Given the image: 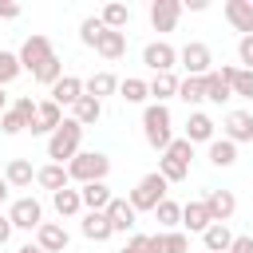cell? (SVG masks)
Listing matches in <instances>:
<instances>
[{"label": "cell", "mask_w": 253, "mask_h": 253, "mask_svg": "<svg viewBox=\"0 0 253 253\" xmlns=\"http://www.w3.org/2000/svg\"><path fill=\"white\" fill-rule=\"evenodd\" d=\"M119 253H146V233H130L126 245H123Z\"/></svg>", "instance_id": "cell-44"}, {"label": "cell", "mask_w": 253, "mask_h": 253, "mask_svg": "<svg viewBox=\"0 0 253 253\" xmlns=\"http://www.w3.org/2000/svg\"><path fill=\"white\" fill-rule=\"evenodd\" d=\"M103 32H107L103 20H99V16H87V20L79 24V43H83V47H95V40H99Z\"/></svg>", "instance_id": "cell-37"}, {"label": "cell", "mask_w": 253, "mask_h": 253, "mask_svg": "<svg viewBox=\"0 0 253 253\" xmlns=\"http://www.w3.org/2000/svg\"><path fill=\"white\" fill-rule=\"evenodd\" d=\"M178 99H182V103H190V107H198V103L206 99V75H202V79H198V75L178 79Z\"/></svg>", "instance_id": "cell-29"}, {"label": "cell", "mask_w": 253, "mask_h": 253, "mask_svg": "<svg viewBox=\"0 0 253 253\" xmlns=\"http://www.w3.org/2000/svg\"><path fill=\"white\" fill-rule=\"evenodd\" d=\"M99 20H103V28H111V32H123V28L130 24V8H126V4H107V8L99 12Z\"/></svg>", "instance_id": "cell-31"}, {"label": "cell", "mask_w": 253, "mask_h": 253, "mask_svg": "<svg viewBox=\"0 0 253 253\" xmlns=\"http://www.w3.org/2000/svg\"><path fill=\"white\" fill-rule=\"evenodd\" d=\"M83 237L87 241H107L111 237V221H107V213H83Z\"/></svg>", "instance_id": "cell-30"}, {"label": "cell", "mask_w": 253, "mask_h": 253, "mask_svg": "<svg viewBox=\"0 0 253 253\" xmlns=\"http://www.w3.org/2000/svg\"><path fill=\"white\" fill-rule=\"evenodd\" d=\"M206 99H210V103H229V99H233L229 83H225L217 71H210V75H206Z\"/></svg>", "instance_id": "cell-34"}, {"label": "cell", "mask_w": 253, "mask_h": 253, "mask_svg": "<svg viewBox=\"0 0 253 253\" xmlns=\"http://www.w3.org/2000/svg\"><path fill=\"white\" fill-rule=\"evenodd\" d=\"M158 174H162L166 182H182V178L190 174V166H182V162H174V158L162 154V158H158Z\"/></svg>", "instance_id": "cell-40"}, {"label": "cell", "mask_w": 253, "mask_h": 253, "mask_svg": "<svg viewBox=\"0 0 253 253\" xmlns=\"http://www.w3.org/2000/svg\"><path fill=\"white\" fill-rule=\"evenodd\" d=\"M12 237V221H8V213H0V245Z\"/></svg>", "instance_id": "cell-47"}, {"label": "cell", "mask_w": 253, "mask_h": 253, "mask_svg": "<svg viewBox=\"0 0 253 253\" xmlns=\"http://www.w3.org/2000/svg\"><path fill=\"white\" fill-rule=\"evenodd\" d=\"M202 206H206V213H210V221H229L233 217V210H237V198L229 194V190H206V198H202Z\"/></svg>", "instance_id": "cell-9"}, {"label": "cell", "mask_w": 253, "mask_h": 253, "mask_svg": "<svg viewBox=\"0 0 253 253\" xmlns=\"http://www.w3.org/2000/svg\"><path fill=\"white\" fill-rule=\"evenodd\" d=\"M154 217L162 221V229H174V225H182V206L178 202H158V210H154Z\"/></svg>", "instance_id": "cell-36"}, {"label": "cell", "mask_w": 253, "mask_h": 253, "mask_svg": "<svg viewBox=\"0 0 253 253\" xmlns=\"http://www.w3.org/2000/svg\"><path fill=\"white\" fill-rule=\"evenodd\" d=\"M36 182H40L43 190H51V194H55V190H67V182H71V178H67V166L47 162V166H40V170H36Z\"/></svg>", "instance_id": "cell-23"}, {"label": "cell", "mask_w": 253, "mask_h": 253, "mask_svg": "<svg viewBox=\"0 0 253 253\" xmlns=\"http://www.w3.org/2000/svg\"><path fill=\"white\" fill-rule=\"evenodd\" d=\"M16 253H43V249H40V245H32V241H28V245H20V249H16Z\"/></svg>", "instance_id": "cell-49"}, {"label": "cell", "mask_w": 253, "mask_h": 253, "mask_svg": "<svg viewBox=\"0 0 253 253\" xmlns=\"http://www.w3.org/2000/svg\"><path fill=\"white\" fill-rule=\"evenodd\" d=\"M202 245H206L210 253H229V245H233V233H229V225L213 221V225L202 233Z\"/></svg>", "instance_id": "cell-27"}, {"label": "cell", "mask_w": 253, "mask_h": 253, "mask_svg": "<svg viewBox=\"0 0 253 253\" xmlns=\"http://www.w3.org/2000/svg\"><path fill=\"white\" fill-rule=\"evenodd\" d=\"M79 198H83V210H87V213H103V210L111 206V186H107V182H91V186L79 190Z\"/></svg>", "instance_id": "cell-20"}, {"label": "cell", "mask_w": 253, "mask_h": 253, "mask_svg": "<svg viewBox=\"0 0 253 253\" xmlns=\"http://www.w3.org/2000/svg\"><path fill=\"white\" fill-rule=\"evenodd\" d=\"M182 225H186L190 233H206L213 221H210V213H206L202 202H186V206H182Z\"/></svg>", "instance_id": "cell-26"}, {"label": "cell", "mask_w": 253, "mask_h": 253, "mask_svg": "<svg viewBox=\"0 0 253 253\" xmlns=\"http://www.w3.org/2000/svg\"><path fill=\"white\" fill-rule=\"evenodd\" d=\"M51 206H55L59 217H75V213L83 210V198H79V190L67 186V190H55V194H51Z\"/></svg>", "instance_id": "cell-28"}, {"label": "cell", "mask_w": 253, "mask_h": 253, "mask_svg": "<svg viewBox=\"0 0 253 253\" xmlns=\"http://www.w3.org/2000/svg\"><path fill=\"white\" fill-rule=\"evenodd\" d=\"M142 138L154 150H166L174 142V119H170L166 103H146V111H142Z\"/></svg>", "instance_id": "cell-2"}, {"label": "cell", "mask_w": 253, "mask_h": 253, "mask_svg": "<svg viewBox=\"0 0 253 253\" xmlns=\"http://www.w3.org/2000/svg\"><path fill=\"white\" fill-rule=\"evenodd\" d=\"M59 123H63V111H59L51 99H43V103H36V123H32L28 130H32V134H51Z\"/></svg>", "instance_id": "cell-17"}, {"label": "cell", "mask_w": 253, "mask_h": 253, "mask_svg": "<svg viewBox=\"0 0 253 253\" xmlns=\"http://www.w3.org/2000/svg\"><path fill=\"white\" fill-rule=\"evenodd\" d=\"M229 91H233L237 99H253V71L233 67V75H229Z\"/></svg>", "instance_id": "cell-35"}, {"label": "cell", "mask_w": 253, "mask_h": 253, "mask_svg": "<svg viewBox=\"0 0 253 253\" xmlns=\"http://www.w3.org/2000/svg\"><path fill=\"white\" fill-rule=\"evenodd\" d=\"M20 16V4L16 0H0V20H16Z\"/></svg>", "instance_id": "cell-46"}, {"label": "cell", "mask_w": 253, "mask_h": 253, "mask_svg": "<svg viewBox=\"0 0 253 253\" xmlns=\"http://www.w3.org/2000/svg\"><path fill=\"white\" fill-rule=\"evenodd\" d=\"M0 130H4V134H20V130H28V126H24V119H20V115L8 107V111L0 115Z\"/></svg>", "instance_id": "cell-42"}, {"label": "cell", "mask_w": 253, "mask_h": 253, "mask_svg": "<svg viewBox=\"0 0 253 253\" xmlns=\"http://www.w3.org/2000/svg\"><path fill=\"white\" fill-rule=\"evenodd\" d=\"M79 95H83V79H79V75H63L59 83H51V103H55L59 111H63V107H75Z\"/></svg>", "instance_id": "cell-15"}, {"label": "cell", "mask_w": 253, "mask_h": 253, "mask_svg": "<svg viewBox=\"0 0 253 253\" xmlns=\"http://www.w3.org/2000/svg\"><path fill=\"white\" fill-rule=\"evenodd\" d=\"M71 111H75L71 119H75L79 126H95V123L103 119V103H99V99H91V95H79V103H75Z\"/></svg>", "instance_id": "cell-24"}, {"label": "cell", "mask_w": 253, "mask_h": 253, "mask_svg": "<svg viewBox=\"0 0 253 253\" xmlns=\"http://www.w3.org/2000/svg\"><path fill=\"white\" fill-rule=\"evenodd\" d=\"M237 59H241L245 71H253V36H241L237 40Z\"/></svg>", "instance_id": "cell-43"}, {"label": "cell", "mask_w": 253, "mask_h": 253, "mask_svg": "<svg viewBox=\"0 0 253 253\" xmlns=\"http://www.w3.org/2000/svg\"><path fill=\"white\" fill-rule=\"evenodd\" d=\"M213 130H217V123H213L206 111H194V115L186 119V134H182V138H190V142H213Z\"/></svg>", "instance_id": "cell-18"}, {"label": "cell", "mask_w": 253, "mask_h": 253, "mask_svg": "<svg viewBox=\"0 0 253 253\" xmlns=\"http://www.w3.org/2000/svg\"><path fill=\"white\" fill-rule=\"evenodd\" d=\"M79 142H83V126H79L75 119H63V123L47 134V158L59 162V166H67V162L79 154Z\"/></svg>", "instance_id": "cell-3"}, {"label": "cell", "mask_w": 253, "mask_h": 253, "mask_svg": "<svg viewBox=\"0 0 253 253\" xmlns=\"http://www.w3.org/2000/svg\"><path fill=\"white\" fill-rule=\"evenodd\" d=\"M111 174V158L103 150H79L71 162H67V178L79 182V186H91V182H107Z\"/></svg>", "instance_id": "cell-4"}, {"label": "cell", "mask_w": 253, "mask_h": 253, "mask_svg": "<svg viewBox=\"0 0 253 253\" xmlns=\"http://www.w3.org/2000/svg\"><path fill=\"white\" fill-rule=\"evenodd\" d=\"M206 154H210V166H217V170H229V166L237 162V146H233L229 138H213Z\"/></svg>", "instance_id": "cell-25"}, {"label": "cell", "mask_w": 253, "mask_h": 253, "mask_svg": "<svg viewBox=\"0 0 253 253\" xmlns=\"http://www.w3.org/2000/svg\"><path fill=\"white\" fill-rule=\"evenodd\" d=\"M95 51L103 55V59H123L126 55V32H103L99 40H95Z\"/></svg>", "instance_id": "cell-21"}, {"label": "cell", "mask_w": 253, "mask_h": 253, "mask_svg": "<svg viewBox=\"0 0 253 253\" xmlns=\"http://www.w3.org/2000/svg\"><path fill=\"white\" fill-rule=\"evenodd\" d=\"M178 63L186 67V75H198V79H202V75L213 71V51H210L202 40H190V43L178 51Z\"/></svg>", "instance_id": "cell-6"}, {"label": "cell", "mask_w": 253, "mask_h": 253, "mask_svg": "<svg viewBox=\"0 0 253 253\" xmlns=\"http://www.w3.org/2000/svg\"><path fill=\"white\" fill-rule=\"evenodd\" d=\"M103 213H107V221H111V233H130V229L138 225V213H134V206H130L126 198H111V206H107Z\"/></svg>", "instance_id": "cell-10"}, {"label": "cell", "mask_w": 253, "mask_h": 253, "mask_svg": "<svg viewBox=\"0 0 253 253\" xmlns=\"http://www.w3.org/2000/svg\"><path fill=\"white\" fill-rule=\"evenodd\" d=\"M182 8H190V12H206V8H210V0H186Z\"/></svg>", "instance_id": "cell-48"}, {"label": "cell", "mask_w": 253, "mask_h": 253, "mask_svg": "<svg viewBox=\"0 0 253 253\" xmlns=\"http://www.w3.org/2000/svg\"><path fill=\"white\" fill-rule=\"evenodd\" d=\"M12 111L24 119V126H32V123H36V99H32V95H20V99L12 103Z\"/></svg>", "instance_id": "cell-41"}, {"label": "cell", "mask_w": 253, "mask_h": 253, "mask_svg": "<svg viewBox=\"0 0 253 253\" xmlns=\"http://www.w3.org/2000/svg\"><path fill=\"white\" fill-rule=\"evenodd\" d=\"M162 154H166V158H174V162H182V166H190V158H194V142H190V138H174Z\"/></svg>", "instance_id": "cell-39"}, {"label": "cell", "mask_w": 253, "mask_h": 253, "mask_svg": "<svg viewBox=\"0 0 253 253\" xmlns=\"http://www.w3.org/2000/svg\"><path fill=\"white\" fill-rule=\"evenodd\" d=\"M221 130H225L221 138H229L233 146L237 142H253V115L249 111H229L225 123H221Z\"/></svg>", "instance_id": "cell-11"}, {"label": "cell", "mask_w": 253, "mask_h": 253, "mask_svg": "<svg viewBox=\"0 0 253 253\" xmlns=\"http://www.w3.org/2000/svg\"><path fill=\"white\" fill-rule=\"evenodd\" d=\"M166 178L154 170V174H142L138 178V186L130 190V206H134V213H142V210H158V202H166Z\"/></svg>", "instance_id": "cell-5"}, {"label": "cell", "mask_w": 253, "mask_h": 253, "mask_svg": "<svg viewBox=\"0 0 253 253\" xmlns=\"http://www.w3.org/2000/svg\"><path fill=\"white\" fill-rule=\"evenodd\" d=\"M8 221H12V229H40L43 225V206L36 198H16L12 210H8Z\"/></svg>", "instance_id": "cell-8"}, {"label": "cell", "mask_w": 253, "mask_h": 253, "mask_svg": "<svg viewBox=\"0 0 253 253\" xmlns=\"http://www.w3.org/2000/svg\"><path fill=\"white\" fill-rule=\"evenodd\" d=\"M186 249H190V237L178 229H162L146 237V253H186Z\"/></svg>", "instance_id": "cell-13"}, {"label": "cell", "mask_w": 253, "mask_h": 253, "mask_svg": "<svg viewBox=\"0 0 253 253\" xmlns=\"http://www.w3.org/2000/svg\"><path fill=\"white\" fill-rule=\"evenodd\" d=\"M119 91V79L111 75V71H99V75H91V79H83V95H91V99H107V95H115Z\"/></svg>", "instance_id": "cell-22"}, {"label": "cell", "mask_w": 253, "mask_h": 253, "mask_svg": "<svg viewBox=\"0 0 253 253\" xmlns=\"http://www.w3.org/2000/svg\"><path fill=\"white\" fill-rule=\"evenodd\" d=\"M119 99H123V103H146V99H150L146 79H134V75L123 79V83H119Z\"/></svg>", "instance_id": "cell-33"}, {"label": "cell", "mask_w": 253, "mask_h": 253, "mask_svg": "<svg viewBox=\"0 0 253 253\" xmlns=\"http://www.w3.org/2000/svg\"><path fill=\"white\" fill-rule=\"evenodd\" d=\"M229 253H253V233H241V237H233Z\"/></svg>", "instance_id": "cell-45"}, {"label": "cell", "mask_w": 253, "mask_h": 253, "mask_svg": "<svg viewBox=\"0 0 253 253\" xmlns=\"http://www.w3.org/2000/svg\"><path fill=\"white\" fill-rule=\"evenodd\" d=\"M142 63H146L154 75H170L174 63H178V51H174L166 40H150V43L142 47Z\"/></svg>", "instance_id": "cell-7"}, {"label": "cell", "mask_w": 253, "mask_h": 253, "mask_svg": "<svg viewBox=\"0 0 253 253\" xmlns=\"http://www.w3.org/2000/svg\"><path fill=\"white\" fill-rule=\"evenodd\" d=\"M178 16H182V0H154L150 4V28L154 32H174Z\"/></svg>", "instance_id": "cell-12"}, {"label": "cell", "mask_w": 253, "mask_h": 253, "mask_svg": "<svg viewBox=\"0 0 253 253\" xmlns=\"http://www.w3.org/2000/svg\"><path fill=\"white\" fill-rule=\"evenodd\" d=\"M4 182H8L12 190H28V186L36 182V170H32V162H28V158H12V162L4 166Z\"/></svg>", "instance_id": "cell-19"}, {"label": "cell", "mask_w": 253, "mask_h": 253, "mask_svg": "<svg viewBox=\"0 0 253 253\" xmlns=\"http://www.w3.org/2000/svg\"><path fill=\"white\" fill-rule=\"evenodd\" d=\"M8 111V95H4V87H0V115Z\"/></svg>", "instance_id": "cell-50"}, {"label": "cell", "mask_w": 253, "mask_h": 253, "mask_svg": "<svg viewBox=\"0 0 253 253\" xmlns=\"http://www.w3.org/2000/svg\"><path fill=\"white\" fill-rule=\"evenodd\" d=\"M16 55H20V67H24V71H32V79H36V83H47V87H51V83H59V79H63V63H59V55H55V47H51V40H47V36H40V32H36V36H28V40H24V47H20Z\"/></svg>", "instance_id": "cell-1"}, {"label": "cell", "mask_w": 253, "mask_h": 253, "mask_svg": "<svg viewBox=\"0 0 253 253\" xmlns=\"http://www.w3.org/2000/svg\"><path fill=\"white\" fill-rule=\"evenodd\" d=\"M225 20L233 24V32L253 36V0H225Z\"/></svg>", "instance_id": "cell-16"}, {"label": "cell", "mask_w": 253, "mask_h": 253, "mask_svg": "<svg viewBox=\"0 0 253 253\" xmlns=\"http://www.w3.org/2000/svg\"><path fill=\"white\" fill-rule=\"evenodd\" d=\"M146 87H150V99H154V103H166V99L178 95V79H174V71H170V75H154Z\"/></svg>", "instance_id": "cell-32"}, {"label": "cell", "mask_w": 253, "mask_h": 253, "mask_svg": "<svg viewBox=\"0 0 253 253\" xmlns=\"http://www.w3.org/2000/svg\"><path fill=\"white\" fill-rule=\"evenodd\" d=\"M67 241H71V237H67V229H63L59 221H43V225L36 229V245H40L43 253H63Z\"/></svg>", "instance_id": "cell-14"}, {"label": "cell", "mask_w": 253, "mask_h": 253, "mask_svg": "<svg viewBox=\"0 0 253 253\" xmlns=\"http://www.w3.org/2000/svg\"><path fill=\"white\" fill-rule=\"evenodd\" d=\"M8 190H12V186H8V182H4V178H0V202H4V198H8Z\"/></svg>", "instance_id": "cell-51"}, {"label": "cell", "mask_w": 253, "mask_h": 253, "mask_svg": "<svg viewBox=\"0 0 253 253\" xmlns=\"http://www.w3.org/2000/svg\"><path fill=\"white\" fill-rule=\"evenodd\" d=\"M20 71H24V67H20V55H16V51H0V87H8Z\"/></svg>", "instance_id": "cell-38"}]
</instances>
